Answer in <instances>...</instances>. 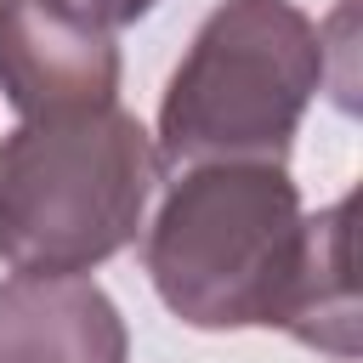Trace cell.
Here are the masks:
<instances>
[{
  "label": "cell",
  "instance_id": "cell-7",
  "mask_svg": "<svg viewBox=\"0 0 363 363\" xmlns=\"http://www.w3.org/2000/svg\"><path fill=\"white\" fill-rule=\"evenodd\" d=\"M91 17H102L108 28H125V23H136V17H147L159 0H79Z\"/></svg>",
  "mask_w": 363,
  "mask_h": 363
},
{
  "label": "cell",
  "instance_id": "cell-3",
  "mask_svg": "<svg viewBox=\"0 0 363 363\" xmlns=\"http://www.w3.org/2000/svg\"><path fill=\"white\" fill-rule=\"evenodd\" d=\"M301 221L284 164H187L147 227L142 267L159 301L193 329H272Z\"/></svg>",
  "mask_w": 363,
  "mask_h": 363
},
{
  "label": "cell",
  "instance_id": "cell-4",
  "mask_svg": "<svg viewBox=\"0 0 363 363\" xmlns=\"http://www.w3.org/2000/svg\"><path fill=\"white\" fill-rule=\"evenodd\" d=\"M0 91L23 119L113 108V28L79 0H0Z\"/></svg>",
  "mask_w": 363,
  "mask_h": 363
},
{
  "label": "cell",
  "instance_id": "cell-6",
  "mask_svg": "<svg viewBox=\"0 0 363 363\" xmlns=\"http://www.w3.org/2000/svg\"><path fill=\"white\" fill-rule=\"evenodd\" d=\"M357 278H352V199H335L329 210L301 221L295 272L284 284L272 329L295 335L312 352H329L340 363L357 357Z\"/></svg>",
  "mask_w": 363,
  "mask_h": 363
},
{
  "label": "cell",
  "instance_id": "cell-5",
  "mask_svg": "<svg viewBox=\"0 0 363 363\" xmlns=\"http://www.w3.org/2000/svg\"><path fill=\"white\" fill-rule=\"evenodd\" d=\"M0 363H130L119 306L91 278H0Z\"/></svg>",
  "mask_w": 363,
  "mask_h": 363
},
{
  "label": "cell",
  "instance_id": "cell-1",
  "mask_svg": "<svg viewBox=\"0 0 363 363\" xmlns=\"http://www.w3.org/2000/svg\"><path fill=\"white\" fill-rule=\"evenodd\" d=\"M153 182L159 153L119 102L23 119L0 142V261L40 278L102 267L136 238Z\"/></svg>",
  "mask_w": 363,
  "mask_h": 363
},
{
  "label": "cell",
  "instance_id": "cell-2",
  "mask_svg": "<svg viewBox=\"0 0 363 363\" xmlns=\"http://www.w3.org/2000/svg\"><path fill=\"white\" fill-rule=\"evenodd\" d=\"M323 28L289 0H221L159 102V164H284L306 102L323 91Z\"/></svg>",
  "mask_w": 363,
  "mask_h": 363
}]
</instances>
